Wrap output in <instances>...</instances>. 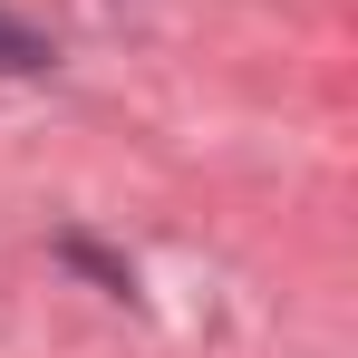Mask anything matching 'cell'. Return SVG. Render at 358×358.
<instances>
[{
	"label": "cell",
	"mask_w": 358,
	"mask_h": 358,
	"mask_svg": "<svg viewBox=\"0 0 358 358\" xmlns=\"http://www.w3.org/2000/svg\"><path fill=\"white\" fill-rule=\"evenodd\" d=\"M0 68H10V78H29V68H49V39H39L29 20H10V10H0Z\"/></svg>",
	"instance_id": "obj_1"
}]
</instances>
